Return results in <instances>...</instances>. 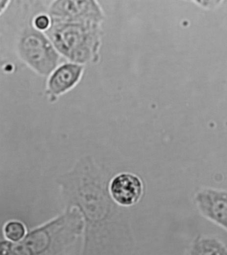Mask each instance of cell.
<instances>
[{
    "instance_id": "obj_1",
    "label": "cell",
    "mask_w": 227,
    "mask_h": 255,
    "mask_svg": "<svg viewBox=\"0 0 227 255\" xmlns=\"http://www.w3.org/2000/svg\"><path fill=\"white\" fill-rule=\"evenodd\" d=\"M69 23L54 25L49 35L60 52L70 60L85 62L91 58L98 48L99 36L97 22H77L68 19Z\"/></svg>"
},
{
    "instance_id": "obj_2",
    "label": "cell",
    "mask_w": 227,
    "mask_h": 255,
    "mask_svg": "<svg viewBox=\"0 0 227 255\" xmlns=\"http://www.w3.org/2000/svg\"><path fill=\"white\" fill-rule=\"evenodd\" d=\"M19 50L21 58L42 75H48L58 66V52L38 30L27 31L21 39Z\"/></svg>"
},
{
    "instance_id": "obj_3",
    "label": "cell",
    "mask_w": 227,
    "mask_h": 255,
    "mask_svg": "<svg viewBox=\"0 0 227 255\" xmlns=\"http://www.w3.org/2000/svg\"><path fill=\"white\" fill-rule=\"evenodd\" d=\"M196 201L205 216L227 229V193L204 190L198 194Z\"/></svg>"
},
{
    "instance_id": "obj_4",
    "label": "cell",
    "mask_w": 227,
    "mask_h": 255,
    "mask_svg": "<svg viewBox=\"0 0 227 255\" xmlns=\"http://www.w3.org/2000/svg\"><path fill=\"white\" fill-rule=\"evenodd\" d=\"M142 183L140 178L130 174H120L111 184V195L121 205H134L142 194Z\"/></svg>"
},
{
    "instance_id": "obj_5",
    "label": "cell",
    "mask_w": 227,
    "mask_h": 255,
    "mask_svg": "<svg viewBox=\"0 0 227 255\" xmlns=\"http://www.w3.org/2000/svg\"><path fill=\"white\" fill-rule=\"evenodd\" d=\"M83 72V66L66 64L55 70L48 82L49 90L56 95L64 94L78 83Z\"/></svg>"
},
{
    "instance_id": "obj_6",
    "label": "cell",
    "mask_w": 227,
    "mask_h": 255,
    "mask_svg": "<svg viewBox=\"0 0 227 255\" xmlns=\"http://www.w3.org/2000/svg\"><path fill=\"white\" fill-rule=\"evenodd\" d=\"M188 255H227V250L216 239H201L192 245Z\"/></svg>"
},
{
    "instance_id": "obj_7",
    "label": "cell",
    "mask_w": 227,
    "mask_h": 255,
    "mask_svg": "<svg viewBox=\"0 0 227 255\" xmlns=\"http://www.w3.org/2000/svg\"><path fill=\"white\" fill-rule=\"evenodd\" d=\"M25 227L19 222H10L5 227V234L9 240L19 241L24 236Z\"/></svg>"
},
{
    "instance_id": "obj_8",
    "label": "cell",
    "mask_w": 227,
    "mask_h": 255,
    "mask_svg": "<svg viewBox=\"0 0 227 255\" xmlns=\"http://www.w3.org/2000/svg\"><path fill=\"white\" fill-rule=\"evenodd\" d=\"M51 21L46 15H39L35 19L34 24L39 30H46L50 26Z\"/></svg>"
}]
</instances>
